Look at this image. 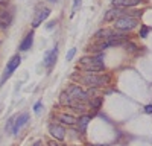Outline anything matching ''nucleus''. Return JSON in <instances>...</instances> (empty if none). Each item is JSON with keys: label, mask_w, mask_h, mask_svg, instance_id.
Segmentation results:
<instances>
[{"label": "nucleus", "mask_w": 152, "mask_h": 146, "mask_svg": "<svg viewBox=\"0 0 152 146\" xmlns=\"http://www.w3.org/2000/svg\"><path fill=\"white\" fill-rule=\"evenodd\" d=\"M8 2H9V0H0V5L5 6V5H8Z\"/></svg>", "instance_id": "5701e85b"}, {"label": "nucleus", "mask_w": 152, "mask_h": 146, "mask_svg": "<svg viewBox=\"0 0 152 146\" xmlns=\"http://www.w3.org/2000/svg\"><path fill=\"white\" fill-rule=\"evenodd\" d=\"M81 67L88 72V73H94L104 70V63H102V56H91V58H82L81 61Z\"/></svg>", "instance_id": "f03ea898"}, {"label": "nucleus", "mask_w": 152, "mask_h": 146, "mask_svg": "<svg viewBox=\"0 0 152 146\" xmlns=\"http://www.w3.org/2000/svg\"><path fill=\"white\" fill-rule=\"evenodd\" d=\"M90 146H97V145H90Z\"/></svg>", "instance_id": "a878e982"}, {"label": "nucleus", "mask_w": 152, "mask_h": 146, "mask_svg": "<svg viewBox=\"0 0 152 146\" xmlns=\"http://www.w3.org/2000/svg\"><path fill=\"white\" fill-rule=\"evenodd\" d=\"M138 20L134 17H120L114 21V28L119 31H132L134 28H137Z\"/></svg>", "instance_id": "20e7f679"}, {"label": "nucleus", "mask_w": 152, "mask_h": 146, "mask_svg": "<svg viewBox=\"0 0 152 146\" xmlns=\"http://www.w3.org/2000/svg\"><path fill=\"white\" fill-rule=\"evenodd\" d=\"M149 31H151V28H148V26H142V31H140V36H142V38H146V35H148Z\"/></svg>", "instance_id": "a211bd4d"}, {"label": "nucleus", "mask_w": 152, "mask_h": 146, "mask_svg": "<svg viewBox=\"0 0 152 146\" xmlns=\"http://www.w3.org/2000/svg\"><path fill=\"white\" fill-rule=\"evenodd\" d=\"M49 132L52 134V137H53L55 140H64V137H66V129H64V126L56 125V123L49 125Z\"/></svg>", "instance_id": "0eeeda50"}, {"label": "nucleus", "mask_w": 152, "mask_h": 146, "mask_svg": "<svg viewBox=\"0 0 152 146\" xmlns=\"http://www.w3.org/2000/svg\"><path fill=\"white\" fill-rule=\"evenodd\" d=\"M49 146H61V145H59V143H56L55 140H50V142H49Z\"/></svg>", "instance_id": "4be33fe9"}, {"label": "nucleus", "mask_w": 152, "mask_h": 146, "mask_svg": "<svg viewBox=\"0 0 152 146\" xmlns=\"http://www.w3.org/2000/svg\"><path fill=\"white\" fill-rule=\"evenodd\" d=\"M100 104H102V97H96V99H91V107H93V108H99Z\"/></svg>", "instance_id": "f3484780"}, {"label": "nucleus", "mask_w": 152, "mask_h": 146, "mask_svg": "<svg viewBox=\"0 0 152 146\" xmlns=\"http://www.w3.org/2000/svg\"><path fill=\"white\" fill-rule=\"evenodd\" d=\"M32 44H34V32H29V34L23 38V41L20 43V50H23V52L29 50V49L32 47Z\"/></svg>", "instance_id": "9b49d317"}, {"label": "nucleus", "mask_w": 152, "mask_h": 146, "mask_svg": "<svg viewBox=\"0 0 152 146\" xmlns=\"http://www.w3.org/2000/svg\"><path fill=\"white\" fill-rule=\"evenodd\" d=\"M41 105H43L41 102H37V104L34 105V111H35L37 114H38V113H40V108H41Z\"/></svg>", "instance_id": "aec40b11"}, {"label": "nucleus", "mask_w": 152, "mask_h": 146, "mask_svg": "<svg viewBox=\"0 0 152 146\" xmlns=\"http://www.w3.org/2000/svg\"><path fill=\"white\" fill-rule=\"evenodd\" d=\"M12 23V14L9 11H0V26L8 28Z\"/></svg>", "instance_id": "f8f14e48"}, {"label": "nucleus", "mask_w": 152, "mask_h": 146, "mask_svg": "<svg viewBox=\"0 0 152 146\" xmlns=\"http://www.w3.org/2000/svg\"><path fill=\"white\" fill-rule=\"evenodd\" d=\"M56 58H58V47L55 46L53 49H50L49 52H46L44 53V66L47 67V69H50L53 64H55V61H56Z\"/></svg>", "instance_id": "6e6552de"}, {"label": "nucleus", "mask_w": 152, "mask_h": 146, "mask_svg": "<svg viewBox=\"0 0 152 146\" xmlns=\"http://www.w3.org/2000/svg\"><path fill=\"white\" fill-rule=\"evenodd\" d=\"M58 119H59L64 125H69V126H72V125L76 123V119H75L72 114H59Z\"/></svg>", "instance_id": "ddd939ff"}, {"label": "nucleus", "mask_w": 152, "mask_h": 146, "mask_svg": "<svg viewBox=\"0 0 152 146\" xmlns=\"http://www.w3.org/2000/svg\"><path fill=\"white\" fill-rule=\"evenodd\" d=\"M81 8V0H73V8H72V17L78 12V9Z\"/></svg>", "instance_id": "dca6fc26"}, {"label": "nucleus", "mask_w": 152, "mask_h": 146, "mask_svg": "<svg viewBox=\"0 0 152 146\" xmlns=\"http://www.w3.org/2000/svg\"><path fill=\"white\" fill-rule=\"evenodd\" d=\"M138 3H142V0H113V6L122 8V9H128V8L135 6Z\"/></svg>", "instance_id": "9d476101"}, {"label": "nucleus", "mask_w": 152, "mask_h": 146, "mask_svg": "<svg viewBox=\"0 0 152 146\" xmlns=\"http://www.w3.org/2000/svg\"><path fill=\"white\" fill-rule=\"evenodd\" d=\"M67 93L70 94V97L75 101V102H87L88 101V94L87 91H84L82 88H79V85H70V87L67 88Z\"/></svg>", "instance_id": "39448f33"}, {"label": "nucleus", "mask_w": 152, "mask_h": 146, "mask_svg": "<svg viewBox=\"0 0 152 146\" xmlns=\"http://www.w3.org/2000/svg\"><path fill=\"white\" fill-rule=\"evenodd\" d=\"M49 15H50V9H49V8H43V9H40V11H38L37 14H35L34 20H32V26H34V28H38V26H40V24H41Z\"/></svg>", "instance_id": "1a4fd4ad"}, {"label": "nucleus", "mask_w": 152, "mask_h": 146, "mask_svg": "<svg viewBox=\"0 0 152 146\" xmlns=\"http://www.w3.org/2000/svg\"><path fill=\"white\" fill-rule=\"evenodd\" d=\"M73 99L70 97V94L67 93V91H64V93H61V104L62 105H67V107H72L73 105Z\"/></svg>", "instance_id": "2eb2a0df"}, {"label": "nucleus", "mask_w": 152, "mask_h": 146, "mask_svg": "<svg viewBox=\"0 0 152 146\" xmlns=\"http://www.w3.org/2000/svg\"><path fill=\"white\" fill-rule=\"evenodd\" d=\"M75 53H76V49H75V47H73V49H70L69 53H67V61H72V59H73V56H75Z\"/></svg>", "instance_id": "6ab92c4d"}, {"label": "nucleus", "mask_w": 152, "mask_h": 146, "mask_svg": "<svg viewBox=\"0 0 152 146\" xmlns=\"http://www.w3.org/2000/svg\"><path fill=\"white\" fill-rule=\"evenodd\" d=\"M50 2H58V0H50Z\"/></svg>", "instance_id": "393cba45"}, {"label": "nucleus", "mask_w": 152, "mask_h": 146, "mask_svg": "<svg viewBox=\"0 0 152 146\" xmlns=\"http://www.w3.org/2000/svg\"><path fill=\"white\" fill-rule=\"evenodd\" d=\"M34 146H43V142H41V140H38V142L34 143Z\"/></svg>", "instance_id": "b1692460"}, {"label": "nucleus", "mask_w": 152, "mask_h": 146, "mask_svg": "<svg viewBox=\"0 0 152 146\" xmlns=\"http://www.w3.org/2000/svg\"><path fill=\"white\" fill-rule=\"evenodd\" d=\"M28 120H29V114L28 113H23V114H20V116H17L15 119H14V125H12V134L14 136H17L18 134V131L28 123Z\"/></svg>", "instance_id": "423d86ee"}, {"label": "nucleus", "mask_w": 152, "mask_h": 146, "mask_svg": "<svg viewBox=\"0 0 152 146\" xmlns=\"http://www.w3.org/2000/svg\"><path fill=\"white\" fill-rule=\"evenodd\" d=\"M145 113H146V114H152V105H148V107L145 108Z\"/></svg>", "instance_id": "412c9836"}, {"label": "nucleus", "mask_w": 152, "mask_h": 146, "mask_svg": "<svg viewBox=\"0 0 152 146\" xmlns=\"http://www.w3.org/2000/svg\"><path fill=\"white\" fill-rule=\"evenodd\" d=\"M91 120V117L90 116H81L79 119H76V123H78V126H79V129L84 132L85 131V128H87V125H88V122Z\"/></svg>", "instance_id": "4468645a"}, {"label": "nucleus", "mask_w": 152, "mask_h": 146, "mask_svg": "<svg viewBox=\"0 0 152 146\" xmlns=\"http://www.w3.org/2000/svg\"><path fill=\"white\" fill-rule=\"evenodd\" d=\"M20 63H21V58H20V55H14L11 59H9V63H8V66H6V70H5V73L2 75V78H0V85H3L9 78H11V75L15 72V69L20 66Z\"/></svg>", "instance_id": "7ed1b4c3"}, {"label": "nucleus", "mask_w": 152, "mask_h": 146, "mask_svg": "<svg viewBox=\"0 0 152 146\" xmlns=\"http://www.w3.org/2000/svg\"><path fill=\"white\" fill-rule=\"evenodd\" d=\"M79 79L85 85L93 87V88L104 87V85H108V82H110V76L108 75H93V73H85V75L81 76Z\"/></svg>", "instance_id": "f257e3e1"}]
</instances>
